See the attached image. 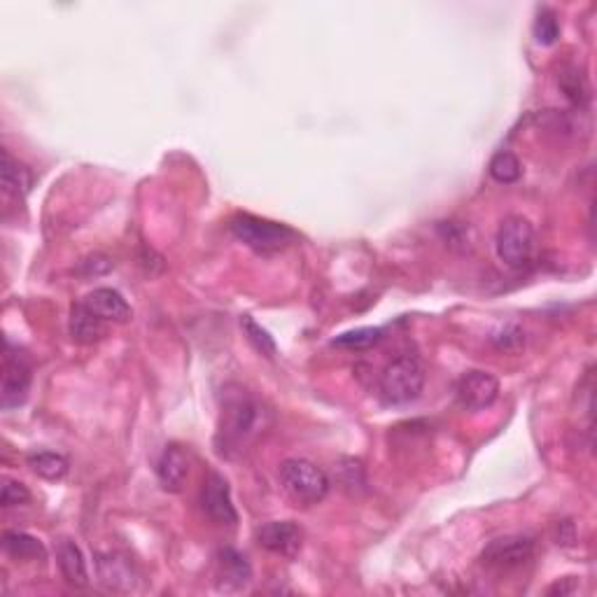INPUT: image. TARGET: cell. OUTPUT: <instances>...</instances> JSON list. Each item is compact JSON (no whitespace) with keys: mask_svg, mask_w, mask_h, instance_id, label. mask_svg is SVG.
<instances>
[{"mask_svg":"<svg viewBox=\"0 0 597 597\" xmlns=\"http://www.w3.org/2000/svg\"><path fill=\"white\" fill-rule=\"evenodd\" d=\"M259 425V406L255 399H250L243 390L227 392L224 395L220 432H217V444L220 453L241 451L245 441L257 432Z\"/></svg>","mask_w":597,"mask_h":597,"instance_id":"1","label":"cell"},{"mask_svg":"<svg viewBox=\"0 0 597 597\" xmlns=\"http://www.w3.org/2000/svg\"><path fill=\"white\" fill-rule=\"evenodd\" d=\"M425 388V367L420 364L418 357L402 355L392 360L383 369L381 383V399L388 406H406L423 395Z\"/></svg>","mask_w":597,"mask_h":597,"instance_id":"2","label":"cell"},{"mask_svg":"<svg viewBox=\"0 0 597 597\" xmlns=\"http://www.w3.org/2000/svg\"><path fill=\"white\" fill-rule=\"evenodd\" d=\"M280 483L285 493L304 507L322 502L329 493L327 474L315 462L304 458H290L280 465Z\"/></svg>","mask_w":597,"mask_h":597,"instance_id":"3","label":"cell"},{"mask_svg":"<svg viewBox=\"0 0 597 597\" xmlns=\"http://www.w3.org/2000/svg\"><path fill=\"white\" fill-rule=\"evenodd\" d=\"M495 250L500 262L511 266V269H525L537 252L535 227L521 215L504 217L495 236Z\"/></svg>","mask_w":597,"mask_h":597,"instance_id":"4","label":"cell"},{"mask_svg":"<svg viewBox=\"0 0 597 597\" xmlns=\"http://www.w3.org/2000/svg\"><path fill=\"white\" fill-rule=\"evenodd\" d=\"M231 234L257 252H278L297 241V231L287 224L262 220L250 213H241L231 220Z\"/></svg>","mask_w":597,"mask_h":597,"instance_id":"5","label":"cell"},{"mask_svg":"<svg viewBox=\"0 0 597 597\" xmlns=\"http://www.w3.org/2000/svg\"><path fill=\"white\" fill-rule=\"evenodd\" d=\"M31 364L19 350L7 343L5 357H3V383H0V404L3 409H14V406L24 404L31 390Z\"/></svg>","mask_w":597,"mask_h":597,"instance_id":"6","label":"cell"},{"mask_svg":"<svg viewBox=\"0 0 597 597\" xmlns=\"http://www.w3.org/2000/svg\"><path fill=\"white\" fill-rule=\"evenodd\" d=\"M500 397V381L488 371H467L455 383V399L465 411H486Z\"/></svg>","mask_w":597,"mask_h":597,"instance_id":"7","label":"cell"},{"mask_svg":"<svg viewBox=\"0 0 597 597\" xmlns=\"http://www.w3.org/2000/svg\"><path fill=\"white\" fill-rule=\"evenodd\" d=\"M535 553V539L528 535H504L490 542L481 553V560L497 570H511L528 563Z\"/></svg>","mask_w":597,"mask_h":597,"instance_id":"8","label":"cell"},{"mask_svg":"<svg viewBox=\"0 0 597 597\" xmlns=\"http://www.w3.org/2000/svg\"><path fill=\"white\" fill-rule=\"evenodd\" d=\"M201 507L206 516L217 525H234L238 521L236 507L231 502L229 483L222 474L210 472L201 488Z\"/></svg>","mask_w":597,"mask_h":597,"instance_id":"9","label":"cell"},{"mask_svg":"<svg viewBox=\"0 0 597 597\" xmlns=\"http://www.w3.org/2000/svg\"><path fill=\"white\" fill-rule=\"evenodd\" d=\"M257 542L269 553L294 558L304 544V532L292 521H271L257 530Z\"/></svg>","mask_w":597,"mask_h":597,"instance_id":"10","label":"cell"},{"mask_svg":"<svg viewBox=\"0 0 597 597\" xmlns=\"http://www.w3.org/2000/svg\"><path fill=\"white\" fill-rule=\"evenodd\" d=\"M96 570L103 586H108L110 591L133 593L140 586V574L136 572V567L131 565V560L119 556V553H98Z\"/></svg>","mask_w":597,"mask_h":597,"instance_id":"11","label":"cell"},{"mask_svg":"<svg viewBox=\"0 0 597 597\" xmlns=\"http://www.w3.org/2000/svg\"><path fill=\"white\" fill-rule=\"evenodd\" d=\"M215 579L217 588L227 593L243 591L245 586L252 581V567L245 560L243 553L236 549H220L215 556Z\"/></svg>","mask_w":597,"mask_h":597,"instance_id":"12","label":"cell"},{"mask_svg":"<svg viewBox=\"0 0 597 597\" xmlns=\"http://www.w3.org/2000/svg\"><path fill=\"white\" fill-rule=\"evenodd\" d=\"M189 476V458L178 444H168L157 460V479L166 493H180Z\"/></svg>","mask_w":597,"mask_h":597,"instance_id":"13","label":"cell"},{"mask_svg":"<svg viewBox=\"0 0 597 597\" xmlns=\"http://www.w3.org/2000/svg\"><path fill=\"white\" fill-rule=\"evenodd\" d=\"M82 304L89 308L91 313L98 315L103 322H115V325H124L131 320V306L126 304V299L112 287H96L94 292H89L82 299Z\"/></svg>","mask_w":597,"mask_h":597,"instance_id":"14","label":"cell"},{"mask_svg":"<svg viewBox=\"0 0 597 597\" xmlns=\"http://www.w3.org/2000/svg\"><path fill=\"white\" fill-rule=\"evenodd\" d=\"M68 329H70V336H73V341L82 343V346H91V343H98L105 334H108V327H105V322L98 318V315L91 313L89 308L82 304V301L70 308Z\"/></svg>","mask_w":597,"mask_h":597,"instance_id":"15","label":"cell"},{"mask_svg":"<svg viewBox=\"0 0 597 597\" xmlns=\"http://www.w3.org/2000/svg\"><path fill=\"white\" fill-rule=\"evenodd\" d=\"M56 558H59L63 579H66L70 586L84 588L89 584L87 560H84L82 549L73 542V539H61L59 546H56Z\"/></svg>","mask_w":597,"mask_h":597,"instance_id":"16","label":"cell"},{"mask_svg":"<svg viewBox=\"0 0 597 597\" xmlns=\"http://www.w3.org/2000/svg\"><path fill=\"white\" fill-rule=\"evenodd\" d=\"M0 182H3L5 194L10 196H26L33 187V173L31 168L19 164L10 152H3V168H0Z\"/></svg>","mask_w":597,"mask_h":597,"instance_id":"17","label":"cell"},{"mask_svg":"<svg viewBox=\"0 0 597 597\" xmlns=\"http://www.w3.org/2000/svg\"><path fill=\"white\" fill-rule=\"evenodd\" d=\"M3 549L10 558L24 560V563H33V560H45L47 551L42 546L40 539H35L26 532L7 530L3 535Z\"/></svg>","mask_w":597,"mask_h":597,"instance_id":"18","label":"cell"},{"mask_svg":"<svg viewBox=\"0 0 597 597\" xmlns=\"http://www.w3.org/2000/svg\"><path fill=\"white\" fill-rule=\"evenodd\" d=\"M28 467L35 476L45 481H61L66 479L70 472V462L63 458L61 453H52V451H35L26 458Z\"/></svg>","mask_w":597,"mask_h":597,"instance_id":"19","label":"cell"},{"mask_svg":"<svg viewBox=\"0 0 597 597\" xmlns=\"http://www.w3.org/2000/svg\"><path fill=\"white\" fill-rule=\"evenodd\" d=\"M558 87L563 89L565 98L574 108L581 110L591 103V87H588L586 75L579 68H565L558 77Z\"/></svg>","mask_w":597,"mask_h":597,"instance_id":"20","label":"cell"},{"mask_svg":"<svg viewBox=\"0 0 597 597\" xmlns=\"http://www.w3.org/2000/svg\"><path fill=\"white\" fill-rule=\"evenodd\" d=\"M488 171H490V178H493L495 182H500V185H511V182H516L518 178H521L523 166L514 152L500 150L493 154V159H490Z\"/></svg>","mask_w":597,"mask_h":597,"instance_id":"21","label":"cell"},{"mask_svg":"<svg viewBox=\"0 0 597 597\" xmlns=\"http://www.w3.org/2000/svg\"><path fill=\"white\" fill-rule=\"evenodd\" d=\"M383 329L378 327H360V329H350V332H343L341 336H336L334 346L346 348V350H369L371 346H376L381 341Z\"/></svg>","mask_w":597,"mask_h":597,"instance_id":"22","label":"cell"},{"mask_svg":"<svg viewBox=\"0 0 597 597\" xmlns=\"http://www.w3.org/2000/svg\"><path fill=\"white\" fill-rule=\"evenodd\" d=\"M241 327H243L245 336H248V341L252 343V346H255L257 353H262L266 357H273V355L278 353L276 341H273V336L269 332H266L264 327H259L257 322L250 318V315H243V318H241Z\"/></svg>","mask_w":597,"mask_h":597,"instance_id":"23","label":"cell"},{"mask_svg":"<svg viewBox=\"0 0 597 597\" xmlns=\"http://www.w3.org/2000/svg\"><path fill=\"white\" fill-rule=\"evenodd\" d=\"M532 31H535V38L539 45H553V42L560 38V21L556 17V12L553 10L539 12Z\"/></svg>","mask_w":597,"mask_h":597,"instance_id":"24","label":"cell"},{"mask_svg":"<svg viewBox=\"0 0 597 597\" xmlns=\"http://www.w3.org/2000/svg\"><path fill=\"white\" fill-rule=\"evenodd\" d=\"M28 502H31V490H28L24 483H19L14 479L3 481V495H0V504H3V509L24 507V504H28Z\"/></svg>","mask_w":597,"mask_h":597,"instance_id":"25","label":"cell"},{"mask_svg":"<svg viewBox=\"0 0 597 597\" xmlns=\"http://www.w3.org/2000/svg\"><path fill=\"white\" fill-rule=\"evenodd\" d=\"M493 341H495V346L500 348V350H516V348H521L523 346V332L518 327H514V325H509V327H504L502 332H497L495 336H493Z\"/></svg>","mask_w":597,"mask_h":597,"instance_id":"26","label":"cell"},{"mask_svg":"<svg viewBox=\"0 0 597 597\" xmlns=\"http://www.w3.org/2000/svg\"><path fill=\"white\" fill-rule=\"evenodd\" d=\"M577 588H579L577 579H574V577H565V579L556 581V584H553L549 588V595H570V593L577 591Z\"/></svg>","mask_w":597,"mask_h":597,"instance_id":"27","label":"cell"}]
</instances>
